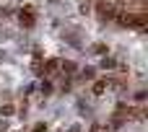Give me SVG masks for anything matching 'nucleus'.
Wrapping results in <instances>:
<instances>
[{
    "mask_svg": "<svg viewBox=\"0 0 148 132\" xmlns=\"http://www.w3.org/2000/svg\"><path fill=\"white\" fill-rule=\"evenodd\" d=\"M21 21H23L26 26H31V23H34V16H31V13L26 10V13H21Z\"/></svg>",
    "mask_w": 148,
    "mask_h": 132,
    "instance_id": "nucleus-1",
    "label": "nucleus"
},
{
    "mask_svg": "<svg viewBox=\"0 0 148 132\" xmlns=\"http://www.w3.org/2000/svg\"><path fill=\"white\" fill-rule=\"evenodd\" d=\"M3 114H5V117H10V114H13V106H10V104H5V106H3Z\"/></svg>",
    "mask_w": 148,
    "mask_h": 132,
    "instance_id": "nucleus-2",
    "label": "nucleus"
},
{
    "mask_svg": "<svg viewBox=\"0 0 148 132\" xmlns=\"http://www.w3.org/2000/svg\"><path fill=\"white\" fill-rule=\"evenodd\" d=\"M94 93H104V83H96L94 86Z\"/></svg>",
    "mask_w": 148,
    "mask_h": 132,
    "instance_id": "nucleus-3",
    "label": "nucleus"
}]
</instances>
